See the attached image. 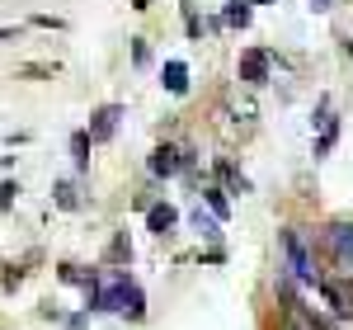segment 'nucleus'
Listing matches in <instances>:
<instances>
[{"label": "nucleus", "instance_id": "1", "mask_svg": "<svg viewBox=\"0 0 353 330\" xmlns=\"http://www.w3.org/2000/svg\"><path fill=\"white\" fill-rule=\"evenodd\" d=\"M283 250H288V264H292V274L301 283H321V269H316V255L306 250L301 241V231H283Z\"/></svg>", "mask_w": 353, "mask_h": 330}, {"label": "nucleus", "instance_id": "2", "mask_svg": "<svg viewBox=\"0 0 353 330\" xmlns=\"http://www.w3.org/2000/svg\"><path fill=\"white\" fill-rule=\"evenodd\" d=\"M321 293L339 316H353V278H321Z\"/></svg>", "mask_w": 353, "mask_h": 330}, {"label": "nucleus", "instance_id": "3", "mask_svg": "<svg viewBox=\"0 0 353 330\" xmlns=\"http://www.w3.org/2000/svg\"><path fill=\"white\" fill-rule=\"evenodd\" d=\"M325 241H330V250L339 255V264L353 269V222H334V226L325 231Z\"/></svg>", "mask_w": 353, "mask_h": 330}, {"label": "nucleus", "instance_id": "4", "mask_svg": "<svg viewBox=\"0 0 353 330\" xmlns=\"http://www.w3.org/2000/svg\"><path fill=\"white\" fill-rule=\"evenodd\" d=\"M118 118H123V109H118V104H104V109L94 113V123H90V142H109L113 128H118Z\"/></svg>", "mask_w": 353, "mask_h": 330}, {"label": "nucleus", "instance_id": "5", "mask_svg": "<svg viewBox=\"0 0 353 330\" xmlns=\"http://www.w3.org/2000/svg\"><path fill=\"white\" fill-rule=\"evenodd\" d=\"M161 85L170 90V95H184V90H189V66H184V61H165Z\"/></svg>", "mask_w": 353, "mask_h": 330}, {"label": "nucleus", "instance_id": "6", "mask_svg": "<svg viewBox=\"0 0 353 330\" xmlns=\"http://www.w3.org/2000/svg\"><path fill=\"white\" fill-rule=\"evenodd\" d=\"M241 76L259 85L264 76H269V57H264V52H245V57H241Z\"/></svg>", "mask_w": 353, "mask_h": 330}, {"label": "nucleus", "instance_id": "7", "mask_svg": "<svg viewBox=\"0 0 353 330\" xmlns=\"http://www.w3.org/2000/svg\"><path fill=\"white\" fill-rule=\"evenodd\" d=\"M151 170H156V175H174V170H179V151H174V146H156V151H151Z\"/></svg>", "mask_w": 353, "mask_h": 330}, {"label": "nucleus", "instance_id": "8", "mask_svg": "<svg viewBox=\"0 0 353 330\" xmlns=\"http://www.w3.org/2000/svg\"><path fill=\"white\" fill-rule=\"evenodd\" d=\"M146 226H151L156 236H165V231L174 226V208H170V203H161V208H151V213H146Z\"/></svg>", "mask_w": 353, "mask_h": 330}, {"label": "nucleus", "instance_id": "9", "mask_svg": "<svg viewBox=\"0 0 353 330\" xmlns=\"http://www.w3.org/2000/svg\"><path fill=\"white\" fill-rule=\"evenodd\" d=\"M118 311H128V316H141V288H137V283H123V298H118Z\"/></svg>", "mask_w": 353, "mask_h": 330}, {"label": "nucleus", "instance_id": "10", "mask_svg": "<svg viewBox=\"0 0 353 330\" xmlns=\"http://www.w3.org/2000/svg\"><path fill=\"white\" fill-rule=\"evenodd\" d=\"M71 156H76V165H90V133H76V137H71Z\"/></svg>", "mask_w": 353, "mask_h": 330}, {"label": "nucleus", "instance_id": "11", "mask_svg": "<svg viewBox=\"0 0 353 330\" xmlns=\"http://www.w3.org/2000/svg\"><path fill=\"white\" fill-rule=\"evenodd\" d=\"M226 19H231V24H250V0H231Z\"/></svg>", "mask_w": 353, "mask_h": 330}, {"label": "nucleus", "instance_id": "12", "mask_svg": "<svg viewBox=\"0 0 353 330\" xmlns=\"http://www.w3.org/2000/svg\"><path fill=\"white\" fill-rule=\"evenodd\" d=\"M193 226H198V231H203V236H217V222H212V217H203V208H198V213H193Z\"/></svg>", "mask_w": 353, "mask_h": 330}, {"label": "nucleus", "instance_id": "13", "mask_svg": "<svg viewBox=\"0 0 353 330\" xmlns=\"http://www.w3.org/2000/svg\"><path fill=\"white\" fill-rule=\"evenodd\" d=\"M109 260H132V246H128V236H118V241H113Z\"/></svg>", "mask_w": 353, "mask_h": 330}, {"label": "nucleus", "instance_id": "14", "mask_svg": "<svg viewBox=\"0 0 353 330\" xmlns=\"http://www.w3.org/2000/svg\"><path fill=\"white\" fill-rule=\"evenodd\" d=\"M57 203H61V208H76V189H71V184H57Z\"/></svg>", "mask_w": 353, "mask_h": 330}, {"label": "nucleus", "instance_id": "15", "mask_svg": "<svg viewBox=\"0 0 353 330\" xmlns=\"http://www.w3.org/2000/svg\"><path fill=\"white\" fill-rule=\"evenodd\" d=\"M208 203H212V213H217V217H226V198H221V189L208 193Z\"/></svg>", "mask_w": 353, "mask_h": 330}, {"label": "nucleus", "instance_id": "16", "mask_svg": "<svg viewBox=\"0 0 353 330\" xmlns=\"http://www.w3.org/2000/svg\"><path fill=\"white\" fill-rule=\"evenodd\" d=\"M288 330H316V326H311V321H306L301 311H292V316H288Z\"/></svg>", "mask_w": 353, "mask_h": 330}, {"label": "nucleus", "instance_id": "17", "mask_svg": "<svg viewBox=\"0 0 353 330\" xmlns=\"http://www.w3.org/2000/svg\"><path fill=\"white\" fill-rule=\"evenodd\" d=\"M14 193H19V184H0V208H10V203H14Z\"/></svg>", "mask_w": 353, "mask_h": 330}, {"label": "nucleus", "instance_id": "18", "mask_svg": "<svg viewBox=\"0 0 353 330\" xmlns=\"http://www.w3.org/2000/svg\"><path fill=\"white\" fill-rule=\"evenodd\" d=\"M311 5H316V10H330V0H311Z\"/></svg>", "mask_w": 353, "mask_h": 330}, {"label": "nucleus", "instance_id": "19", "mask_svg": "<svg viewBox=\"0 0 353 330\" xmlns=\"http://www.w3.org/2000/svg\"><path fill=\"white\" fill-rule=\"evenodd\" d=\"M259 5H269V0H259Z\"/></svg>", "mask_w": 353, "mask_h": 330}]
</instances>
